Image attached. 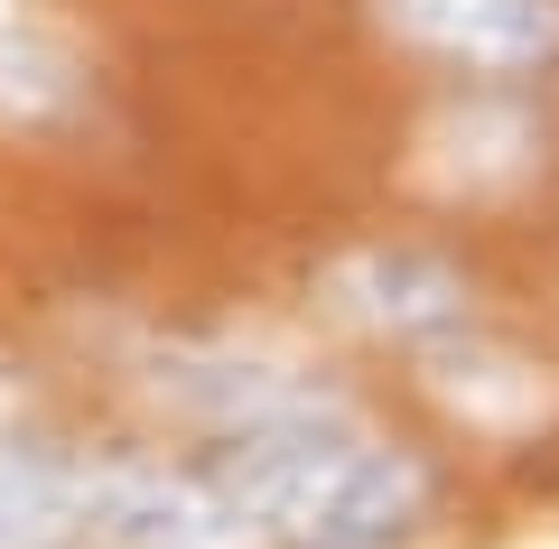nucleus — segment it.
Returning a JSON list of instances; mask_svg holds the SVG:
<instances>
[{
	"label": "nucleus",
	"instance_id": "f257e3e1",
	"mask_svg": "<svg viewBox=\"0 0 559 549\" xmlns=\"http://www.w3.org/2000/svg\"><path fill=\"white\" fill-rule=\"evenodd\" d=\"M205 466L242 493L271 549H411L439 522V466L411 438H382L355 401H318Z\"/></svg>",
	"mask_w": 559,
	"mask_h": 549
},
{
	"label": "nucleus",
	"instance_id": "f03ea898",
	"mask_svg": "<svg viewBox=\"0 0 559 549\" xmlns=\"http://www.w3.org/2000/svg\"><path fill=\"white\" fill-rule=\"evenodd\" d=\"M140 392L159 401L178 429H197L205 447H234V438H261L280 419L336 401L308 363H289L271 345H242V335H178V345H159Z\"/></svg>",
	"mask_w": 559,
	"mask_h": 549
},
{
	"label": "nucleus",
	"instance_id": "7ed1b4c3",
	"mask_svg": "<svg viewBox=\"0 0 559 549\" xmlns=\"http://www.w3.org/2000/svg\"><path fill=\"white\" fill-rule=\"evenodd\" d=\"M318 298L355 335L411 354V363L476 326V279L448 252H429V242H355V252H336L318 271Z\"/></svg>",
	"mask_w": 559,
	"mask_h": 549
},
{
	"label": "nucleus",
	"instance_id": "20e7f679",
	"mask_svg": "<svg viewBox=\"0 0 559 549\" xmlns=\"http://www.w3.org/2000/svg\"><path fill=\"white\" fill-rule=\"evenodd\" d=\"M94 549H271L215 466L94 456Z\"/></svg>",
	"mask_w": 559,
	"mask_h": 549
},
{
	"label": "nucleus",
	"instance_id": "39448f33",
	"mask_svg": "<svg viewBox=\"0 0 559 549\" xmlns=\"http://www.w3.org/2000/svg\"><path fill=\"white\" fill-rule=\"evenodd\" d=\"M401 57L457 84H532L559 65V0H364Z\"/></svg>",
	"mask_w": 559,
	"mask_h": 549
},
{
	"label": "nucleus",
	"instance_id": "423d86ee",
	"mask_svg": "<svg viewBox=\"0 0 559 549\" xmlns=\"http://www.w3.org/2000/svg\"><path fill=\"white\" fill-rule=\"evenodd\" d=\"M0 549H94V456L0 438Z\"/></svg>",
	"mask_w": 559,
	"mask_h": 549
}]
</instances>
